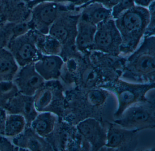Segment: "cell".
Here are the masks:
<instances>
[{
	"instance_id": "cell-3",
	"label": "cell",
	"mask_w": 155,
	"mask_h": 151,
	"mask_svg": "<svg viewBox=\"0 0 155 151\" xmlns=\"http://www.w3.org/2000/svg\"><path fill=\"white\" fill-rule=\"evenodd\" d=\"M72 10L69 4L44 2L39 3L31 9L28 21L30 30L42 34H48L51 27L62 11Z\"/></svg>"
},
{
	"instance_id": "cell-26",
	"label": "cell",
	"mask_w": 155,
	"mask_h": 151,
	"mask_svg": "<svg viewBox=\"0 0 155 151\" xmlns=\"http://www.w3.org/2000/svg\"><path fill=\"white\" fill-rule=\"evenodd\" d=\"M44 2H53L60 4H69V0H31L27 3L28 8L31 10L33 7L39 3Z\"/></svg>"
},
{
	"instance_id": "cell-27",
	"label": "cell",
	"mask_w": 155,
	"mask_h": 151,
	"mask_svg": "<svg viewBox=\"0 0 155 151\" xmlns=\"http://www.w3.org/2000/svg\"><path fill=\"white\" fill-rule=\"evenodd\" d=\"M120 1V0H91L87 4L97 2L103 5L107 8L111 10L112 8L115 7Z\"/></svg>"
},
{
	"instance_id": "cell-29",
	"label": "cell",
	"mask_w": 155,
	"mask_h": 151,
	"mask_svg": "<svg viewBox=\"0 0 155 151\" xmlns=\"http://www.w3.org/2000/svg\"><path fill=\"white\" fill-rule=\"evenodd\" d=\"M6 110H3V108H0V133L3 134L4 133L5 119L6 116Z\"/></svg>"
},
{
	"instance_id": "cell-18",
	"label": "cell",
	"mask_w": 155,
	"mask_h": 151,
	"mask_svg": "<svg viewBox=\"0 0 155 151\" xmlns=\"http://www.w3.org/2000/svg\"><path fill=\"white\" fill-rule=\"evenodd\" d=\"M30 30L28 21L6 22L0 28V48H6L11 41Z\"/></svg>"
},
{
	"instance_id": "cell-2",
	"label": "cell",
	"mask_w": 155,
	"mask_h": 151,
	"mask_svg": "<svg viewBox=\"0 0 155 151\" xmlns=\"http://www.w3.org/2000/svg\"><path fill=\"white\" fill-rule=\"evenodd\" d=\"M114 20L116 26L122 35L127 37H132L136 45L144 26H147L150 22V14L148 8L135 6Z\"/></svg>"
},
{
	"instance_id": "cell-11",
	"label": "cell",
	"mask_w": 155,
	"mask_h": 151,
	"mask_svg": "<svg viewBox=\"0 0 155 151\" xmlns=\"http://www.w3.org/2000/svg\"><path fill=\"white\" fill-rule=\"evenodd\" d=\"M24 131L13 139L17 146L30 151H45L51 149L50 146L33 131L30 127H27Z\"/></svg>"
},
{
	"instance_id": "cell-1",
	"label": "cell",
	"mask_w": 155,
	"mask_h": 151,
	"mask_svg": "<svg viewBox=\"0 0 155 151\" xmlns=\"http://www.w3.org/2000/svg\"><path fill=\"white\" fill-rule=\"evenodd\" d=\"M136 103L128 108L115 123L125 129L138 131L154 128L155 125L154 106L144 103Z\"/></svg>"
},
{
	"instance_id": "cell-14",
	"label": "cell",
	"mask_w": 155,
	"mask_h": 151,
	"mask_svg": "<svg viewBox=\"0 0 155 151\" xmlns=\"http://www.w3.org/2000/svg\"><path fill=\"white\" fill-rule=\"evenodd\" d=\"M134 130H127L118 125L110 124L107 134L105 146L112 148H119L127 144L133 138Z\"/></svg>"
},
{
	"instance_id": "cell-16",
	"label": "cell",
	"mask_w": 155,
	"mask_h": 151,
	"mask_svg": "<svg viewBox=\"0 0 155 151\" xmlns=\"http://www.w3.org/2000/svg\"><path fill=\"white\" fill-rule=\"evenodd\" d=\"M78 35L76 38V46L81 51L92 47L94 36L97 30V26L79 18L78 23Z\"/></svg>"
},
{
	"instance_id": "cell-23",
	"label": "cell",
	"mask_w": 155,
	"mask_h": 151,
	"mask_svg": "<svg viewBox=\"0 0 155 151\" xmlns=\"http://www.w3.org/2000/svg\"><path fill=\"white\" fill-rule=\"evenodd\" d=\"M135 6L134 0H120L111 9L112 18L115 19L120 14Z\"/></svg>"
},
{
	"instance_id": "cell-25",
	"label": "cell",
	"mask_w": 155,
	"mask_h": 151,
	"mask_svg": "<svg viewBox=\"0 0 155 151\" xmlns=\"http://www.w3.org/2000/svg\"><path fill=\"white\" fill-rule=\"evenodd\" d=\"M97 79L96 72L92 69H88L84 73L83 80L87 86H91L96 83Z\"/></svg>"
},
{
	"instance_id": "cell-15",
	"label": "cell",
	"mask_w": 155,
	"mask_h": 151,
	"mask_svg": "<svg viewBox=\"0 0 155 151\" xmlns=\"http://www.w3.org/2000/svg\"><path fill=\"white\" fill-rule=\"evenodd\" d=\"M57 121V116L52 112H41L38 113L30 127L37 134L44 138L54 131Z\"/></svg>"
},
{
	"instance_id": "cell-4",
	"label": "cell",
	"mask_w": 155,
	"mask_h": 151,
	"mask_svg": "<svg viewBox=\"0 0 155 151\" xmlns=\"http://www.w3.org/2000/svg\"><path fill=\"white\" fill-rule=\"evenodd\" d=\"M6 49L20 67L35 63L42 56L36 47L31 30L11 41Z\"/></svg>"
},
{
	"instance_id": "cell-9",
	"label": "cell",
	"mask_w": 155,
	"mask_h": 151,
	"mask_svg": "<svg viewBox=\"0 0 155 151\" xmlns=\"http://www.w3.org/2000/svg\"><path fill=\"white\" fill-rule=\"evenodd\" d=\"M4 109L7 113L23 116L27 122V127L30 126L31 122L39 113L34 106L33 96L25 95L20 93L10 101Z\"/></svg>"
},
{
	"instance_id": "cell-19",
	"label": "cell",
	"mask_w": 155,
	"mask_h": 151,
	"mask_svg": "<svg viewBox=\"0 0 155 151\" xmlns=\"http://www.w3.org/2000/svg\"><path fill=\"white\" fill-rule=\"evenodd\" d=\"M19 68L11 53L0 48V82L12 81Z\"/></svg>"
},
{
	"instance_id": "cell-7",
	"label": "cell",
	"mask_w": 155,
	"mask_h": 151,
	"mask_svg": "<svg viewBox=\"0 0 155 151\" xmlns=\"http://www.w3.org/2000/svg\"><path fill=\"white\" fill-rule=\"evenodd\" d=\"M92 48L102 51H110L111 48L119 47L122 40L116 28L115 20L108 19L97 25Z\"/></svg>"
},
{
	"instance_id": "cell-22",
	"label": "cell",
	"mask_w": 155,
	"mask_h": 151,
	"mask_svg": "<svg viewBox=\"0 0 155 151\" xmlns=\"http://www.w3.org/2000/svg\"><path fill=\"white\" fill-rule=\"evenodd\" d=\"M19 93L13 81L0 82V108H5L11 100Z\"/></svg>"
},
{
	"instance_id": "cell-31",
	"label": "cell",
	"mask_w": 155,
	"mask_h": 151,
	"mask_svg": "<svg viewBox=\"0 0 155 151\" xmlns=\"http://www.w3.org/2000/svg\"><path fill=\"white\" fill-rule=\"evenodd\" d=\"M5 23H6V22L3 21L1 19H0V28Z\"/></svg>"
},
{
	"instance_id": "cell-5",
	"label": "cell",
	"mask_w": 155,
	"mask_h": 151,
	"mask_svg": "<svg viewBox=\"0 0 155 151\" xmlns=\"http://www.w3.org/2000/svg\"><path fill=\"white\" fill-rule=\"evenodd\" d=\"M154 88V84L139 85L129 84L120 81L115 86V92L118 100V108L116 113L119 117L130 106L146 100L145 95L148 91Z\"/></svg>"
},
{
	"instance_id": "cell-21",
	"label": "cell",
	"mask_w": 155,
	"mask_h": 151,
	"mask_svg": "<svg viewBox=\"0 0 155 151\" xmlns=\"http://www.w3.org/2000/svg\"><path fill=\"white\" fill-rule=\"evenodd\" d=\"M34 104L36 110L38 113L48 111L50 106L54 100L53 89L49 81H46L33 96Z\"/></svg>"
},
{
	"instance_id": "cell-17",
	"label": "cell",
	"mask_w": 155,
	"mask_h": 151,
	"mask_svg": "<svg viewBox=\"0 0 155 151\" xmlns=\"http://www.w3.org/2000/svg\"><path fill=\"white\" fill-rule=\"evenodd\" d=\"M32 30L36 47L42 55L58 56L62 50L61 43L49 34Z\"/></svg>"
},
{
	"instance_id": "cell-20",
	"label": "cell",
	"mask_w": 155,
	"mask_h": 151,
	"mask_svg": "<svg viewBox=\"0 0 155 151\" xmlns=\"http://www.w3.org/2000/svg\"><path fill=\"white\" fill-rule=\"evenodd\" d=\"M27 127V122L23 116L18 114H6L4 134L7 137L14 138L18 136Z\"/></svg>"
},
{
	"instance_id": "cell-6",
	"label": "cell",
	"mask_w": 155,
	"mask_h": 151,
	"mask_svg": "<svg viewBox=\"0 0 155 151\" xmlns=\"http://www.w3.org/2000/svg\"><path fill=\"white\" fill-rule=\"evenodd\" d=\"M12 81L19 93L29 96H33L46 82L36 71L34 63L20 67Z\"/></svg>"
},
{
	"instance_id": "cell-30",
	"label": "cell",
	"mask_w": 155,
	"mask_h": 151,
	"mask_svg": "<svg viewBox=\"0 0 155 151\" xmlns=\"http://www.w3.org/2000/svg\"><path fill=\"white\" fill-rule=\"evenodd\" d=\"M135 6L148 8L155 0H134Z\"/></svg>"
},
{
	"instance_id": "cell-24",
	"label": "cell",
	"mask_w": 155,
	"mask_h": 151,
	"mask_svg": "<svg viewBox=\"0 0 155 151\" xmlns=\"http://www.w3.org/2000/svg\"><path fill=\"white\" fill-rule=\"evenodd\" d=\"M106 99V95L100 90H93L89 91L87 95L88 102L92 106H100L102 105Z\"/></svg>"
},
{
	"instance_id": "cell-12",
	"label": "cell",
	"mask_w": 155,
	"mask_h": 151,
	"mask_svg": "<svg viewBox=\"0 0 155 151\" xmlns=\"http://www.w3.org/2000/svg\"><path fill=\"white\" fill-rule=\"evenodd\" d=\"M78 9L80 10V18L96 26L106 20L112 18L111 10L97 2L86 4Z\"/></svg>"
},
{
	"instance_id": "cell-13",
	"label": "cell",
	"mask_w": 155,
	"mask_h": 151,
	"mask_svg": "<svg viewBox=\"0 0 155 151\" xmlns=\"http://www.w3.org/2000/svg\"><path fill=\"white\" fill-rule=\"evenodd\" d=\"M155 67V56L150 52H141L130 60L128 66L134 74L144 77L154 76Z\"/></svg>"
},
{
	"instance_id": "cell-10",
	"label": "cell",
	"mask_w": 155,
	"mask_h": 151,
	"mask_svg": "<svg viewBox=\"0 0 155 151\" xmlns=\"http://www.w3.org/2000/svg\"><path fill=\"white\" fill-rule=\"evenodd\" d=\"M63 61L61 58L56 55H42L34 63L37 72L46 81L58 79L61 75Z\"/></svg>"
},
{
	"instance_id": "cell-8",
	"label": "cell",
	"mask_w": 155,
	"mask_h": 151,
	"mask_svg": "<svg viewBox=\"0 0 155 151\" xmlns=\"http://www.w3.org/2000/svg\"><path fill=\"white\" fill-rule=\"evenodd\" d=\"M79 133L89 142L93 150H98L105 145L107 133L97 120L88 118L77 126Z\"/></svg>"
},
{
	"instance_id": "cell-28",
	"label": "cell",
	"mask_w": 155,
	"mask_h": 151,
	"mask_svg": "<svg viewBox=\"0 0 155 151\" xmlns=\"http://www.w3.org/2000/svg\"><path fill=\"white\" fill-rule=\"evenodd\" d=\"M91 0H69V6L72 8L78 9L88 3Z\"/></svg>"
}]
</instances>
